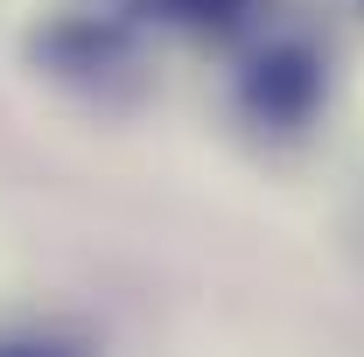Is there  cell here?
<instances>
[{"label":"cell","instance_id":"cell-3","mask_svg":"<svg viewBox=\"0 0 364 357\" xmlns=\"http://www.w3.org/2000/svg\"><path fill=\"white\" fill-rule=\"evenodd\" d=\"M0 357H56V351H43V343H0Z\"/></svg>","mask_w":364,"mask_h":357},{"label":"cell","instance_id":"cell-1","mask_svg":"<svg viewBox=\"0 0 364 357\" xmlns=\"http://www.w3.org/2000/svg\"><path fill=\"white\" fill-rule=\"evenodd\" d=\"M238 98H245V112L267 119V127H301V119L316 112V98H322V56L301 49V43L259 49L252 70H245V85H238Z\"/></svg>","mask_w":364,"mask_h":357},{"label":"cell","instance_id":"cell-2","mask_svg":"<svg viewBox=\"0 0 364 357\" xmlns=\"http://www.w3.org/2000/svg\"><path fill=\"white\" fill-rule=\"evenodd\" d=\"M161 7V21H176V28H231L252 0H154Z\"/></svg>","mask_w":364,"mask_h":357}]
</instances>
